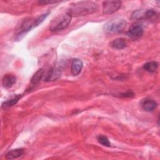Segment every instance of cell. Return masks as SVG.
Returning a JSON list of instances; mask_svg holds the SVG:
<instances>
[{
	"label": "cell",
	"mask_w": 160,
	"mask_h": 160,
	"mask_svg": "<svg viewBox=\"0 0 160 160\" xmlns=\"http://www.w3.org/2000/svg\"><path fill=\"white\" fill-rule=\"evenodd\" d=\"M98 8L97 4L92 1H80L72 4L68 8L67 12L72 17L85 16L96 12Z\"/></svg>",
	"instance_id": "obj_1"
},
{
	"label": "cell",
	"mask_w": 160,
	"mask_h": 160,
	"mask_svg": "<svg viewBox=\"0 0 160 160\" xmlns=\"http://www.w3.org/2000/svg\"><path fill=\"white\" fill-rule=\"evenodd\" d=\"M71 18L72 16L68 12L58 16L50 23L49 29L51 31H57L66 28L71 22Z\"/></svg>",
	"instance_id": "obj_2"
},
{
	"label": "cell",
	"mask_w": 160,
	"mask_h": 160,
	"mask_svg": "<svg viewBox=\"0 0 160 160\" xmlns=\"http://www.w3.org/2000/svg\"><path fill=\"white\" fill-rule=\"evenodd\" d=\"M127 22L122 18H116L105 24L104 29L108 34L121 32L126 28Z\"/></svg>",
	"instance_id": "obj_3"
},
{
	"label": "cell",
	"mask_w": 160,
	"mask_h": 160,
	"mask_svg": "<svg viewBox=\"0 0 160 160\" xmlns=\"http://www.w3.org/2000/svg\"><path fill=\"white\" fill-rule=\"evenodd\" d=\"M156 16V12L152 9H140L132 12L131 16L134 21L151 19Z\"/></svg>",
	"instance_id": "obj_4"
},
{
	"label": "cell",
	"mask_w": 160,
	"mask_h": 160,
	"mask_svg": "<svg viewBox=\"0 0 160 160\" xmlns=\"http://www.w3.org/2000/svg\"><path fill=\"white\" fill-rule=\"evenodd\" d=\"M143 32L144 29L142 24L139 22H135L130 26L127 34L131 39L136 40L142 36Z\"/></svg>",
	"instance_id": "obj_5"
},
{
	"label": "cell",
	"mask_w": 160,
	"mask_h": 160,
	"mask_svg": "<svg viewBox=\"0 0 160 160\" xmlns=\"http://www.w3.org/2000/svg\"><path fill=\"white\" fill-rule=\"evenodd\" d=\"M121 1H108L103 2L102 11L104 14H109L116 12L121 7Z\"/></svg>",
	"instance_id": "obj_6"
},
{
	"label": "cell",
	"mask_w": 160,
	"mask_h": 160,
	"mask_svg": "<svg viewBox=\"0 0 160 160\" xmlns=\"http://www.w3.org/2000/svg\"><path fill=\"white\" fill-rule=\"evenodd\" d=\"M61 75V71L59 68L54 67L49 69L48 72L46 74V76L44 79L46 81H52L58 79Z\"/></svg>",
	"instance_id": "obj_7"
},
{
	"label": "cell",
	"mask_w": 160,
	"mask_h": 160,
	"mask_svg": "<svg viewBox=\"0 0 160 160\" xmlns=\"http://www.w3.org/2000/svg\"><path fill=\"white\" fill-rule=\"evenodd\" d=\"M83 67L82 61L78 58L74 59L71 65V71L72 75L78 76L81 72Z\"/></svg>",
	"instance_id": "obj_8"
},
{
	"label": "cell",
	"mask_w": 160,
	"mask_h": 160,
	"mask_svg": "<svg viewBox=\"0 0 160 160\" xmlns=\"http://www.w3.org/2000/svg\"><path fill=\"white\" fill-rule=\"evenodd\" d=\"M16 76L10 74L4 75L2 79V86L6 89L11 88L16 83Z\"/></svg>",
	"instance_id": "obj_9"
},
{
	"label": "cell",
	"mask_w": 160,
	"mask_h": 160,
	"mask_svg": "<svg viewBox=\"0 0 160 160\" xmlns=\"http://www.w3.org/2000/svg\"><path fill=\"white\" fill-rule=\"evenodd\" d=\"M24 152V150L22 148H18L9 151L5 156L6 159H16L21 156Z\"/></svg>",
	"instance_id": "obj_10"
},
{
	"label": "cell",
	"mask_w": 160,
	"mask_h": 160,
	"mask_svg": "<svg viewBox=\"0 0 160 160\" xmlns=\"http://www.w3.org/2000/svg\"><path fill=\"white\" fill-rule=\"evenodd\" d=\"M111 46L114 49L121 50L126 47L127 43L124 39L121 38H117L113 40L111 43Z\"/></svg>",
	"instance_id": "obj_11"
},
{
	"label": "cell",
	"mask_w": 160,
	"mask_h": 160,
	"mask_svg": "<svg viewBox=\"0 0 160 160\" xmlns=\"http://www.w3.org/2000/svg\"><path fill=\"white\" fill-rule=\"evenodd\" d=\"M157 106V103L155 101L152 99H146L145 100L142 104V107L143 109L148 112H151L154 111Z\"/></svg>",
	"instance_id": "obj_12"
},
{
	"label": "cell",
	"mask_w": 160,
	"mask_h": 160,
	"mask_svg": "<svg viewBox=\"0 0 160 160\" xmlns=\"http://www.w3.org/2000/svg\"><path fill=\"white\" fill-rule=\"evenodd\" d=\"M43 75H44V71H43V69L42 68L39 69L32 76V77L31 78V83L32 85H36V84H39V82L42 79V78L43 77Z\"/></svg>",
	"instance_id": "obj_13"
},
{
	"label": "cell",
	"mask_w": 160,
	"mask_h": 160,
	"mask_svg": "<svg viewBox=\"0 0 160 160\" xmlns=\"http://www.w3.org/2000/svg\"><path fill=\"white\" fill-rule=\"evenodd\" d=\"M21 98V94H18V95H16V96H15L14 97H13L11 99H9L5 101L2 104V108H4V109H6V108H8L9 107H11V106L14 105L19 100V99Z\"/></svg>",
	"instance_id": "obj_14"
},
{
	"label": "cell",
	"mask_w": 160,
	"mask_h": 160,
	"mask_svg": "<svg viewBox=\"0 0 160 160\" xmlns=\"http://www.w3.org/2000/svg\"><path fill=\"white\" fill-rule=\"evenodd\" d=\"M158 67V63L156 61H149L144 64L143 68L149 72H154Z\"/></svg>",
	"instance_id": "obj_15"
},
{
	"label": "cell",
	"mask_w": 160,
	"mask_h": 160,
	"mask_svg": "<svg viewBox=\"0 0 160 160\" xmlns=\"http://www.w3.org/2000/svg\"><path fill=\"white\" fill-rule=\"evenodd\" d=\"M97 140L99 143L102 144V146H107V147H110L111 146V142L109 141L108 138L104 135H99L97 137Z\"/></svg>",
	"instance_id": "obj_16"
},
{
	"label": "cell",
	"mask_w": 160,
	"mask_h": 160,
	"mask_svg": "<svg viewBox=\"0 0 160 160\" xmlns=\"http://www.w3.org/2000/svg\"><path fill=\"white\" fill-rule=\"evenodd\" d=\"M39 4H48V3H55L56 2V1H39L38 2Z\"/></svg>",
	"instance_id": "obj_17"
}]
</instances>
